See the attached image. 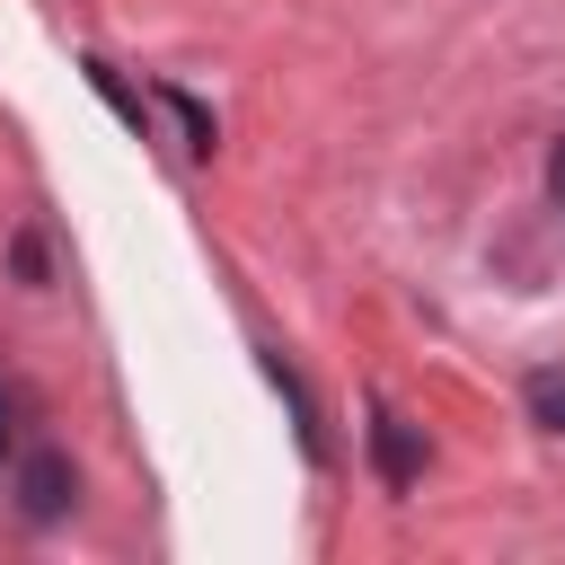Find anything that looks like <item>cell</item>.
I'll return each mask as SVG.
<instances>
[{
    "mask_svg": "<svg viewBox=\"0 0 565 565\" xmlns=\"http://www.w3.org/2000/svg\"><path fill=\"white\" fill-rule=\"evenodd\" d=\"M530 415H539L547 433H565V380H539V388H530Z\"/></svg>",
    "mask_w": 565,
    "mask_h": 565,
    "instance_id": "3957f363",
    "label": "cell"
},
{
    "mask_svg": "<svg viewBox=\"0 0 565 565\" xmlns=\"http://www.w3.org/2000/svg\"><path fill=\"white\" fill-rule=\"evenodd\" d=\"M71 494H79V477H71V459L62 450H35L26 468H18V512L44 530V521H62L71 512Z\"/></svg>",
    "mask_w": 565,
    "mask_h": 565,
    "instance_id": "6da1fadb",
    "label": "cell"
},
{
    "mask_svg": "<svg viewBox=\"0 0 565 565\" xmlns=\"http://www.w3.org/2000/svg\"><path fill=\"white\" fill-rule=\"evenodd\" d=\"M9 415H18V406H9V388H0V459H9V433H18Z\"/></svg>",
    "mask_w": 565,
    "mask_h": 565,
    "instance_id": "5b68a950",
    "label": "cell"
},
{
    "mask_svg": "<svg viewBox=\"0 0 565 565\" xmlns=\"http://www.w3.org/2000/svg\"><path fill=\"white\" fill-rule=\"evenodd\" d=\"M547 194L565 203V132H556V150H547Z\"/></svg>",
    "mask_w": 565,
    "mask_h": 565,
    "instance_id": "277c9868",
    "label": "cell"
},
{
    "mask_svg": "<svg viewBox=\"0 0 565 565\" xmlns=\"http://www.w3.org/2000/svg\"><path fill=\"white\" fill-rule=\"evenodd\" d=\"M371 450H380V477H388V486H415L424 450H415V433H406L397 415H380V424H371Z\"/></svg>",
    "mask_w": 565,
    "mask_h": 565,
    "instance_id": "7a4b0ae2",
    "label": "cell"
}]
</instances>
